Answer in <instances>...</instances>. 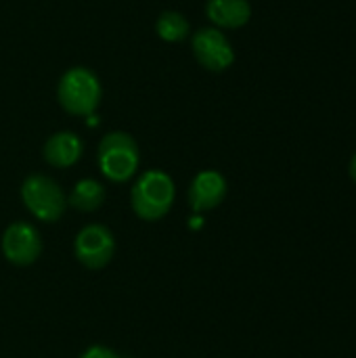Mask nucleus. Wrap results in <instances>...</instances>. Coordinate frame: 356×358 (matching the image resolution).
I'll list each match as a JSON object with an SVG mask.
<instances>
[{
    "label": "nucleus",
    "mask_w": 356,
    "mask_h": 358,
    "mask_svg": "<svg viewBox=\"0 0 356 358\" xmlns=\"http://www.w3.org/2000/svg\"><path fill=\"white\" fill-rule=\"evenodd\" d=\"M176 199V185L172 176L164 170L143 172L130 189V208L145 220L155 222L170 214Z\"/></svg>",
    "instance_id": "1"
},
{
    "label": "nucleus",
    "mask_w": 356,
    "mask_h": 358,
    "mask_svg": "<svg viewBox=\"0 0 356 358\" xmlns=\"http://www.w3.org/2000/svg\"><path fill=\"white\" fill-rule=\"evenodd\" d=\"M97 164L101 174L109 182H128L134 178L141 153L136 141L128 132H109L101 138L97 151Z\"/></svg>",
    "instance_id": "2"
},
{
    "label": "nucleus",
    "mask_w": 356,
    "mask_h": 358,
    "mask_svg": "<svg viewBox=\"0 0 356 358\" xmlns=\"http://www.w3.org/2000/svg\"><path fill=\"white\" fill-rule=\"evenodd\" d=\"M57 96L69 115L90 117L101 103V82L86 67H71L59 80Z\"/></svg>",
    "instance_id": "3"
},
{
    "label": "nucleus",
    "mask_w": 356,
    "mask_h": 358,
    "mask_svg": "<svg viewBox=\"0 0 356 358\" xmlns=\"http://www.w3.org/2000/svg\"><path fill=\"white\" fill-rule=\"evenodd\" d=\"M21 201L40 222H57L67 210V195L46 174H29L21 182Z\"/></svg>",
    "instance_id": "4"
},
{
    "label": "nucleus",
    "mask_w": 356,
    "mask_h": 358,
    "mask_svg": "<svg viewBox=\"0 0 356 358\" xmlns=\"http://www.w3.org/2000/svg\"><path fill=\"white\" fill-rule=\"evenodd\" d=\"M73 256L88 271L105 268L115 256V237L111 229L99 222L80 229L73 239Z\"/></svg>",
    "instance_id": "5"
},
{
    "label": "nucleus",
    "mask_w": 356,
    "mask_h": 358,
    "mask_svg": "<svg viewBox=\"0 0 356 358\" xmlns=\"http://www.w3.org/2000/svg\"><path fill=\"white\" fill-rule=\"evenodd\" d=\"M0 250L4 260L13 266H31L42 254V237L29 222H10L2 233Z\"/></svg>",
    "instance_id": "6"
},
{
    "label": "nucleus",
    "mask_w": 356,
    "mask_h": 358,
    "mask_svg": "<svg viewBox=\"0 0 356 358\" xmlns=\"http://www.w3.org/2000/svg\"><path fill=\"white\" fill-rule=\"evenodd\" d=\"M191 46L199 65H204L210 71H225L235 61V52H233L229 38L216 27L197 29L193 34Z\"/></svg>",
    "instance_id": "7"
},
{
    "label": "nucleus",
    "mask_w": 356,
    "mask_h": 358,
    "mask_svg": "<svg viewBox=\"0 0 356 358\" xmlns=\"http://www.w3.org/2000/svg\"><path fill=\"white\" fill-rule=\"evenodd\" d=\"M227 197V178L216 170H201L189 185L187 199L195 214L218 208Z\"/></svg>",
    "instance_id": "8"
},
{
    "label": "nucleus",
    "mask_w": 356,
    "mask_h": 358,
    "mask_svg": "<svg viewBox=\"0 0 356 358\" xmlns=\"http://www.w3.org/2000/svg\"><path fill=\"white\" fill-rule=\"evenodd\" d=\"M82 151H84L82 138L69 130H61L44 143L42 155L46 164L52 168H71L73 164L80 162Z\"/></svg>",
    "instance_id": "9"
},
{
    "label": "nucleus",
    "mask_w": 356,
    "mask_h": 358,
    "mask_svg": "<svg viewBox=\"0 0 356 358\" xmlns=\"http://www.w3.org/2000/svg\"><path fill=\"white\" fill-rule=\"evenodd\" d=\"M208 19L225 29L243 27L252 17V6L248 0H208L206 2Z\"/></svg>",
    "instance_id": "10"
},
{
    "label": "nucleus",
    "mask_w": 356,
    "mask_h": 358,
    "mask_svg": "<svg viewBox=\"0 0 356 358\" xmlns=\"http://www.w3.org/2000/svg\"><path fill=\"white\" fill-rule=\"evenodd\" d=\"M105 201V187L94 180V178H82L73 185L69 197H67V206L73 208L76 212H97Z\"/></svg>",
    "instance_id": "11"
},
{
    "label": "nucleus",
    "mask_w": 356,
    "mask_h": 358,
    "mask_svg": "<svg viewBox=\"0 0 356 358\" xmlns=\"http://www.w3.org/2000/svg\"><path fill=\"white\" fill-rule=\"evenodd\" d=\"M157 36L166 42H180L189 36V21L178 10H164L155 23Z\"/></svg>",
    "instance_id": "12"
},
{
    "label": "nucleus",
    "mask_w": 356,
    "mask_h": 358,
    "mask_svg": "<svg viewBox=\"0 0 356 358\" xmlns=\"http://www.w3.org/2000/svg\"><path fill=\"white\" fill-rule=\"evenodd\" d=\"M80 358H124L120 357L115 350H111L109 346H103V344H92V346H88Z\"/></svg>",
    "instance_id": "13"
},
{
    "label": "nucleus",
    "mask_w": 356,
    "mask_h": 358,
    "mask_svg": "<svg viewBox=\"0 0 356 358\" xmlns=\"http://www.w3.org/2000/svg\"><path fill=\"white\" fill-rule=\"evenodd\" d=\"M350 176H353V180L356 182V153L355 157L350 159Z\"/></svg>",
    "instance_id": "14"
}]
</instances>
